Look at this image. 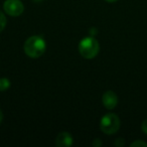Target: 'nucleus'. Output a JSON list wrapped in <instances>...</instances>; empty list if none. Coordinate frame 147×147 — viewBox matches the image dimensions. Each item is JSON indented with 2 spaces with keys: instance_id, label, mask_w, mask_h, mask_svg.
Listing matches in <instances>:
<instances>
[{
  "instance_id": "4",
  "label": "nucleus",
  "mask_w": 147,
  "mask_h": 147,
  "mask_svg": "<svg viewBox=\"0 0 147 147\" xmlns=\"http://www.w3.org/2000/svg\"><path fill=\"white\" fill-rule=\"evenodd\" d=\"M3 8L10 16H19L24 11V6L20 0H6Z\"/></svg>"
},
{
  "instance_id": "8",
  "label": "nucleus",
  "mask_w": 147,
  "mask_h": 147,
  "mask_svg": "<svg viewBox=\"0 0 147 147\" xmlns=\"http://www.w3.org/2000/svg\"><path fill=\"white\" fill-rule=\"evenodd\" d=\"M6 23H7V20H6V17L5 15L3 14L1 11H0V32L5 28L6 26Z\"/></svg>"
},
{
  "instance_id": "9",
  "label": "nucleus",
  "mask_w": 147,
  "mask_h": 147,
  "mask_svg": "<svg viewBox=\"0 0 147 147\" xmlns=\"http://www.w3.org/2000/svg\"><path fill=\"white\" fill-rule=\"evenodd\" d=\"M130 146L131 147H135V146H147V143L144 142V141L136 140V141H134V142L131 143Z\"/></svg>"
},
{
  "instance_id": "10",
  "label": "nucleus",
  "mask_w": 147,
  "mask_h": 147,
  "mask_svg": "<svg viewBox=\"0 0 147 147\" xmlns=\"http://www.w3.org/2000/svg\"><path fill=\"white\" fill-rule=\"evenodd\" d=\"M141 129H142V131L145 133V134L147 135V119L145 121H143L142 125H141Z\"/></svg>"
},
{
  "instance_id": "6",
  "label": "nucleus",
  "mask_w": 147,
  "mask_h": 147,
  "mask_svg": "<svg viewBox=\"0 0 147 147\" xmlns=\"http://www.w3.org/2000/svg\"><path fill=\"white\" fill-rule=\"evenodd\" d=\"M73 136L67 132H61L55 139V145L59 147H69L73 145Z\"/></svg>"
},
{
  "instance_id": "13",
  "label": "nucleus",
  "mask_w": 147,
  "mask_h": 147,
  "mask_svg": "<svg viewBox=\"0 0 147 147\" xmlns=\"http://www.w3.org/2000/svg\"><path fill=\"white\" fill-rule=\"evenodd\" d=\"M2 119H3V114H2V112H1V110H0V123L2 122Z\"/></svg>"
},
{
  "instance_id": "7",
  "label": "nucleus",
  "mask_w": 147,
  "mask_h": 147,
  "mask_svg": "<svg viewBox=\"0 0 147 147\" xmlns=\"http://www.w3.org/2000/svg\"><path fill=\"white\" fill-rule=\"evenodd\" d=\"M10 87V81L6 78H1L0 79V91L4 92Z\"/></svg>"
},
{
  "instance_id": "2",
  "label": "nucleus",
  "mask_w": 147,
  "mask_h": 147,
  "mask_svg": "<svg viewBox=\"0 0 147 147\" xmlns=\"http://www.w3.org/2000/svg\"><path fill=\"white\" fill-rule=\"evenodd\" d=\"M99 49H100L99 42L94 37H85L79 43V51L84 59H94L98 55Z\"/></svg>"
},
{
  "instance_id": "1",
  "label": "nucleus",
  "mask_w": 147,
  "mask_h": 147,
  "mask_svg": "<svg viewBox=\"0 0 147 147\" xmlns=\"http://www.w3.org/2000/svg\"><path fill=\"white\" fill-rule=\"evenodd\" d=\"M45 49H47V45H45V39L38 35L29 37L25 41L24 47H23L24 53L31 59H37L41 57L45 53Z\"/></svg>"
},
{
  "instance_id": "3",
  "label": "nucleus",
  "mask_w": 147,
  "mask_h": 147,
  "mask_svg": "<svg viewBox=\"0 0 147 147\" xmlns=\"http://www.w3.org/2000/svg\"><path fill=\"white\" fill-rule=\"evenodd\" d=\"M100 128L105 134H114L120 128V119L116 114H112V113L106 114L101 119Z\"/></svg>"
},
{
  "instance_id": "15",
  "label": "nucleus",
  "mask_w": 147,
  "mask_h": 147,
  "mask_svg": "<svg viewBox=\"0 0 147 147\" xmlns=\"http://www.w3.org/2000/svg\"><path fill=\"white\" fill-rule=\"evenodd\" d=\"M33 1H34V2H36V3H38V2H41L42 0H33Z\"/></svg>"
},
{
  "instance_id": "11",
  "label": "nucleus",
  "mask_w": 147,
  "mask_h": 147,
  "mask_svg": "<svg viewBox=\"0 0 147 147\" xmlns=\"http://www.w3.org/2000/svg\"><path fill=\"white\" fill-rule=\"evenodd\" d=\"M115 145H116V146H123V145H124V141H123V139L118 138L116 141H115Z\"/></svg>"
},
{
  "instance_id": "12",
  "label": "nucleus",
  "mask_w": 147,
  "mask_h": 147,
  "mask_svg": "<svg viewBox=\"0 0 147 147\" xmlns=\"http://www.w3.org/2000/svg\"><path fill=\"white\" fill-rule=\"evenodd\" d=\"M93 145L94 146H101L102 145V142L100 141V139H96V140H94V142H93Z\"/></svg>"
},
{
  "instance_id": "5",
  "label": "nucleus",
  "mask_w": 147,
  "mask_h": 147,
  "mask_svg": "<svg viewBox=\"0 0 147 147\" xmlns=\"http://www.w3.org/2000/svg\"><path fill=\"white\" fill-rule=\"evenodd\" d=\"M102 102L103 105L106 107L107 109H114L118 104V97L113 91H107L104 93L102 97Z\"/></svg>"
},
{
  "instance_id": "14",
  "label": "nucleus",
  "mask_w": 147,
  "mask_h": 147,
  "mask_svg": "<svg viewBox=\"0 0 147 147\" xmlns=\"http://www.w3.org/2000/svg\"><path fill=\"white\" fill-rule=\"evenodd\" d=\"M107 2H109V3H112V2H116L117 0H106Z\"/></svg>"
}]
</instances>
